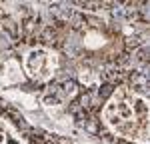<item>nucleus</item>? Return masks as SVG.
I'll return each instance as SVG.
<instances>
[{
	"label": "nucleus",
	"mask_w": 150,
	"mask_h": 144,
	"mask_svg": "<svg viewBox=\"0 0 150 144\" xmlns=\"http://www.w3.org/2000/svg\"><path fill=\"white\" fill-rule=\"evenodd\" d=\"M102 120L108 130L138 144H148L150 110L148 100L136 90L122 86L108 98L102 110Z\"/></svg>",
	"instance_id": "obj_1"
},
{
	"label": "nucleus",
	"mask_w": 150,
	"mask_h": 144,
	"mask_svg": "<svg viewBox=\"0 0 150 144\" xmlns=\"http://www.w3.org/2000/svg\"><path fill=\"white\" fill-rule=\"evenodd\" d=\"M56 68H58V56L50 48L34 46L24 56V70L34 80H40V82L50 80L52 74L56 72Z\"/></svg>",
	"instance_id": "obj_2"
},
{
	"label": "nucleus",
	"mask_w": 150,
	"mask_h": 144,
	"mask_svg": "<svg viewBox=\"0 0 150 144\" xmlns=\"http://www.w3.org/2000/svg\"><path fill=\"white\" fill-rule=\"evenodd\" d=\"M0 144H28V140L18 132L10 120L0 118Z\"/></svg>",
	"instance_id": "obj_3"
}]
</instances>
